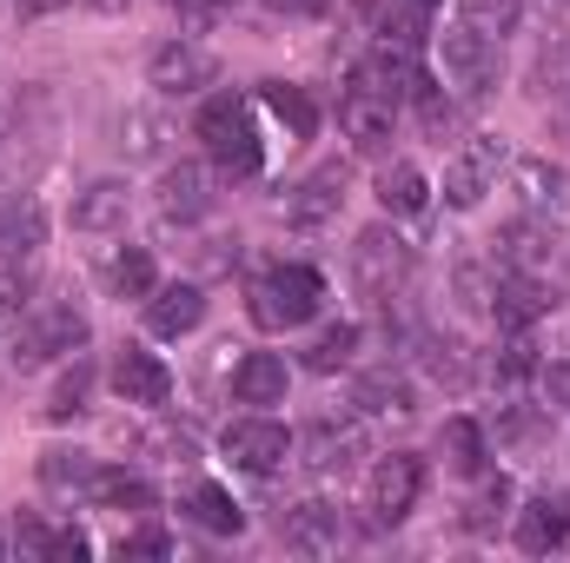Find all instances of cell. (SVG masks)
I'll list each match as a JSON object with an SVG mask.
<instances>
[{
	"label": "cell",
	"mask_w": 570,
	"mask_h": 563,
	"mask_svg": "<svg viewBox=\"0 0 570 563\" xmlns=\"http://www.w3.org/2000/svg\"><path fill=\"white\" fill-rule=\"evenodd\" d=\"M352 87L385 93V100H405V93L419 87V60H412L405 47H379V53H365V60L352 67Z\"/></svg>",
	"instance_id": "cell-24"
},
{
	"label": "cell",
	"mask_w": 570,
	"mask_h": 563,
	"mask_svg": "<svg viewBox=\"0 0 570 563\" xmlns=\"http://www.w3.org/2000/svg\"><path fill=\"white\" fill-rule=\"evenodd\" d=\"M531 93H544V100H570V33H558V40L538 53V67H531Z\"/></svg>",
	"instance_id": "cell-39"
},
{
	"label": "cell",
	"mask_w": 570,
	"mask_h": 563,
	"mask_svg": "<svg viewBox=\"0 0 570 563\" xmlns=\"http://www.w3.org/2000/svg\"><path fill=\"white\" fill-rule=\"evenodd\" d=\"M498 166H504V140H491V134L464 140L451 159H444V206L471 213V206L498 186Z\"/></svg>",
	"instance_id": "cell-9"
},
{
	"label": "cell",
	"mask_w": 570,
	"mask_h": 563,
	"mask_svg": "<svg viewBox=\"0 0 570 563\" xmlns=\"http://www.w3.org/2000/svg\"><path fill=\"white\" fill-rule=\"evenodd\" d=\"M127 206H134L127 179H94L73 192V233H114V226H127Z\"/></svg>",
	"instance_id": "cell-22"
},
{
	"label": "cell",
	"mask_w": 570,
	"mask_h": 563,
	"mask_svg": "<svg viewBox=\"0 0 570 563\" xmlns=\"http://www.w3.org/2000/svg\"><path fill=\"white\" fill-rule=\"evenodd\" d=\"M153 206H159V219H166V226H199V219L213 213V172H206V166H193V159L166 166V172H159V186H153Z\"/></svg>",
	"instance_id": "cell-12"
},
{
	"label": "cell",
	"mask_w": 570,
	"mask_h": 563,
	"mask_svg": "<svg viewBox=\"0 0 570 563\" xmlns=\"http://www.w3.org/2000/svg\"><path fill=\"white\" fill-rule=\"evenodd\" d=\"M372 33H379V47H405V53H419V40L431 33V13L419 7V0H385L379 20H372Z\"/></svg>",
	"instance_id": "cell-33"
},
{
	"label": "cell",
	"mask_w": 570,
	"mask_h": 563,
	"mask_svg": "<svg viewBox=\"0 0 570 563\" xmlns=\"http://www.w3.org/2000/svg\"><path fill=\"white\" fill-rule=\"evenodd\" d=\"M285 385H292V372H285L279 352H246V358L233 365V398H239V405H253V412L285 405Z\"/></svg>",
	"instance_id": "cell-20"
},
{
	"label": "cell",
	"mask_w": 570,
	"mask_h": 563,
	"mask_svg": "<svg viewBox=\"0 0 570 563\" xmlns=\"http://www.w3.org/2000/svg\"><path fill=\"white\" fill-rule=\"evenodd\" d=\"M94 477H100V457H94V451H47V457H40V484H47V491L87 497Z\"/></svg>",
	"instance_id": "cell-34"
},
{
	"label": "cell",
	"mask_w": 570,
	"mask_h": 563,
	"mask_svg": "<svg viewBox=\"0 0 570 563\" xmlns=\"http://www.w3.org/2000/svg\"><path fill=\"white\" fill-rule=\"evenodd\" d=\"M338 206H345V166H318L312 179H298V186L285 192V226L318 233V226L338 219Z\"/></svg>",
	"instance_id": "cell-16"
},
{
	"label": "cell",
	"mask_w": 570,
	"mask_h": 563,
	"mask_svg": "<svg viewBox=\"0 0 570 563\" xmlns=\"http://www.w3.org/2000/svg\"><path fill=\"white\" fill-rule=\"evenodd\" d=\"M438 60H444V87H458L464 100H491L498 93V40L491 33H478V27H444L438 33Z\"/></svg>",
	"instance_id": "cell-3"
},
{
	"label": "cell",
	"mask_w": 570,
	"mask_h": 563,
	"mask_svg": "<svg viewBox=\"0 0 570 563\" xmlns=\"http://www.w3.org/2000/svg\"><path fill=\"white\" fill-rule=\"evenodd\" d=\"M338 127H345L352 152H385V146H392V127H399V100L365 93V87H345V100H338Z\"/></svg>",
	"instance_id": "cell-14"
},
{
	"label": "cell",
	"mask_w": 570,
	"mask_h": 563,
	"mask_svg": "<svg viewBox=\"0 0 570 563\" xmlns=\"http://www.w3.org/2000/svg\"><path fill=\"white\" fill-rule=\"evenodd\" d=\"M464 7V27H478V33H491V40H504L518 20H524V0H458Z\"/></svg>",
	"instance_id": "cell-40"
},
{
	"label": "cell",
	"mask_w": 570,
	"mask_h": 563,
	"mask_svg": "<svg viewBox=\"0 0 570 563\" xmlns=\"http://www.w3.org/2000/svg\"><path fill=\"white\" fill-rule=\"evenodd\" d=\"M273 13H285V20H312V13H325L332 0H266Z\"/></svg>",
	"instance_id": "cell-48"
},
{
	"label": "cell",
	"mask_w": 570,
	"mask_h": 563,
	"mask_svg": "<svg viewBox=\"0 0 570 563\" xmlns=\"http://www.w3.org/2000/svg\"><path fill=\"white\" fill-rule=\"evenodd\" d=\"M504 517H511V477H484V471H478V491H471V504L458 511V524H464L471 537H491Z\"/></svg>",
	"instance_id": "cell-31"
},
{
	"label": "cell",
	"mask_w": 570,
	"mask_h": 563,
	"mask_svg": "<svg viewBox=\"0 0 570 563\" xmlns=\"http://www.w3.org/2000/svg\"><path fill=\"white\" fill-rule=\"evenodd\" d=\"M107 385H114L127 405H146V412H166V398H173V372H166L153 352H140V345H120V352H114Z\"/></svg>",
	"instance_id": "cell-15"
},
{
	"label": "cell",
	"mask_w": 570,
	"mask_h": 563,
	"mask_svg": "<svg viewBox=\"0 0 570 563\" xmlns=\"http://www.w3.org/2000/svg\"><path fill=\"white\" fill-rule=\"evenodd\" d=\"M40 233H47V226H40V206H33V199L0 213V253H33Z\"/></svg>",
	"instance_id": "cell-41"
},
{
	"label": "cell",
	"mask_w": 570,
	"mask_h": 563,
	"mask_svg": "<svg viewBox=\"0 0 570 563\" xmlns=\"http://www.w3.org/2000/svg\"><path fill=\"white\" fill-rule=\"evenodd\" d=\"M352 352H358V325H325V332L305 345V372L332 378V372H345V365H352Z\"/></svg>",
	"instance_id": "cell-37"
},
{
	"label": "cell",
	"mask_w": 570,
	"mask_h": 563,
	"mask_svg": "<svg viewBox=\"0 0 570 563\" xmlns=\"http://www.w3.org/2000/svg\"><path fill=\"white\" fill-rule=\"evenodd\" d=\"M419 365H425L431 385H444V392H471V378H478L471 345L464 338H444V332H425L419 338Z\"/></svg>",
	"instance_id": "cell-26"
},
{
	"label": "cell",
	"mask_w": 570,
	"mask_h": 563,
	"mask_svg": "<svg viewBox=\"0 0 570 563\" xmlns=\"http://www.w3.org/2000/svg\"><path fill=\"white\" fill-rule=\"evenodd\" d=\"M298 451H305V464L318 471V477H345L358 457H365V412L352 418H312L305 424V437H298Z\"/></svg>",
	"instance_id": "cell-10"
},
{
	"label": "cell",
	"mask_w": 570,
	"mask_h": 563,
	"mask_svg": "<svg viewBox=\"0 0 570 563\" xmlns=\"http://www.w3.org/2000/svg\"><path fill=\"white\" fill-rule=\"evenodd\" d=\"M253 325L259 332H298L305 318H318L325 305V279L312 266H273L266 279H253Z\"/></svg>",
	"instance_id": "cell-2"
},
{
	"label": "cell",
	"mask_w": 570,
	"mask_h": 563,
	"mask_svg": "<svg viewBox=\"0 0 570 563\" xmlns=\"http://www.w3.org/2000/svg\"><path fill=\"white\" fill-rule=\"evenodd\" d=\"M27 292H33L27 273H13V266L0 273V325H20V318H27Z\"/></svg>",
	"instance_id": "cell-45"
},
{
	"label": "cell",
	"mask_w": 570,
	"mask_h": 563,
	"mask_svg": "<svg viewBox=\"0 0 570 563\" xmlns=\"http://www.w3.org/2000/svg\"><path fill=\"white\" fill-rule=\"evenodd\" d=\"M511 537L524 557H551L570 544V497L564 491H538L524 511H511Z\"/></svg>",
	"instance_id": "cell-13"
},
{
	"label": "cell",
	"mask_w": 570,
	"mask_h": 563,
	"mask_svg": "<svg viewBox=\"0 0 570 563\" xmlns=\"http://www.w3.org/2000/svg\"><path fill=\"white\" fill-rule=\"evenodd\" d=\"M564 285H570V246H564Z\"/></svg>",
	"instance_id": "cell-49"
},
{
	"label": "cell",
	"mask_w": 570,
	"mask_h": 563,
	"mask_svg": "<svg viewBox=\"0 0 570 563\" xmlns=\"http://www.w3.org/2000/svg\"><path fill=\"white\" fill-rule=\"evenodd\" d=\"M504 279V273H498ZM498 279L484 273V266H464L458 273V298H464V312H491V298H498Z\"/></svg>",
	"instance_id": "cell-44"
},
{
	"label": "cell",
	"mask_w": 570,
	"mask_h": 563,
	"mask_svg": "<svg viewBox=\"0 0 570 563\" xmlns=\"http://www.w3.org/2000/svg\"><path fill=\"white\" fill-rule=\"evenodd\" d=\"M166 7H179V0H166Z\"/></svg>",
	"instance_id": "cell-52"
},
{
	"label": "cell",
	"mask_w": 570,
	"mask_h": 563,
	"mask_svg": "<svg viewBox=\"0 0 570 563\" xmlns=\"http://www.w3.org/2000/svg\"><path fill=\"white\" fill-rule=\"evenodd\" d=\"M544 365H538V345L524 338V332H511V345L498 352V365H491V378L498 385H524V378H538Z\"/></svg>",
	"instance_id": "cell-42"
},
{
	"label": "cell",
	"mask_w": 570,
	"mask_h": 563,
	"mask_svg": "<svg viewBox=\"0 0 570 563\" xmlns=\"http://www.w3.org/2000/svg\"><path fill=\"white\" fill-rule=\"evenodd\" d=\"M511 192H518V206L524 213H558L564 206V166H551L544 152H524V159H511Z\"/></svg>",
	"instance_id": "cell-21"
},
{
	"label": "cell",
	"mask_w": 570,
	"mask_h": 563,
	"mask_svg": "<svg viewBox=\"0 0 570 563\" xmlns=\"http://www.w3.org/2000/svg\"><path fill=\"white\" fill-rule=\"evenodd\" d=\"M173 544H166V531H127L120 537V557H166Z\"/></svg>",
	"instance_id": "cell-47"
},
{
	"label": "cell",
	"mask_w": 570,
	"mask_h": 563,
	"mask_svg": "<svg viewBox=\"0 0 570 563\" xmlns=\"http://www.w3.org/2000/svg\"><path fill=\"white\" fill-rule=\"evenodd\" d=\"M87 398H94V365H87V358H73V365L60 372V385L47 392V418H53V424H73L80 412H87Z\"/></svg>",
	"instance_id": "cell-36"
},
{
	"label": "cell",
	"mask_w": 570,
	"mask_h": 563,
	"mask_svg": "<svg viewBox=\"0 0 570 563\" xmlns=\"http://www.w3.org/2000/svg\"><path fill=\"white\" fill-rule=\"evenodd\" d=\"M259 107L285 127V140H312L318 134V100L305 87H292V80H266L259 87Z\"/></svg>",
	"instance_id": "cell-27"
},
{
	"label": "cell",
	"mask_w": 570,
	"mask_h": 563,
	"mask_svg": "<svg viewBox=\"0 0 570 563\" xmlns=\"http://www.w3.org/2000/svg\"><path fill=\"white\" fill-rule=\"evenodd\" d=\"M412 266H419V253H412L392 226H372V233L352 239V285H358L365 298H379V305H392V292L412 279Z\"/></svg>",
	"instance_id": "cell-5"
},
{
	"label": "cell",
	"mask_w": 570,
	"mask_h": 563,
	"mask_svg": "<svg viewBox=\"0 0 570 563\" xmlns=\"http://www.w3.org/2000/svg\"><path fill=\"white\" fill-rule=\"evenodd\" d=\"M146 80H153V93H166V100H186V93H199V87H213L219 80V60L199 47V40H166V47H153V60H146Z\"/></svg>",
	"instance_id": "cell-8"
},
{
	"label": "cell",
	"mask_w": 570,
	"mask_h": 563,
	"mask_svg": "<svg viewBox=\"0 0 570 563\" xmlns=\"http://www.w3.org/2000/svg\"><path fill=\"white\" fill-rule=\"evenodd\" d=\"M219 451H226V464L233 471H246V477H273L285 457H292V431L279 418H266V412H253V418H233L219 431Z\"/></svg>",
	"instance_id": "cell-7"
},
{
	"label": "cell",
	"mask_w": 570,
	"mask_h": 563,
	"mask_svg": "<svg viewBox=\"0 0 570 563\" xmlns=\"http://www.w3.org/2000/svg\"><path fill=\"white\" fill-rule=\"evenodd\" d=\"M419 7H425V13H431V7H438V0H419Z\"/></svg>",
	"instance_id": "cell-51"
},
{
	"label": "cell",
	"mask_w": 570,
	"mask_h": 563,
	"mask_svg": "<svg viewBox=\"0 0 570 563\" xmlns=\"http://www.w3.org/2000/svg\"><path fill=\"white\" fill-rule=\"evenodd\" d=\"M498 253V273H524V279H544V266H551V246H558V233H551V219L544 213H518L511 226H498V239H491Z\"/></svg>",
	"instance_id": "cell-11"
},
{
	"label": "cell",
	"mask_w": 570,
	"mask_h": 563,
	"mask_svg": "<svg viewBox=\"0 0 570 563\" xmlns=\"http://www.w3.org/2000/svg\"><path fill=\"white\" fill-rule=\"evenodd\" d=\"M491 431H498V444L531 451V444H544V437H551V412H544V405H498Z\"/></svg>",
	"instance_id": "cell-35"
},
{
	"label": "cell",
	"mask_w": 570,
	"mask_h": 563,
	"mask_svg": "<svg viewBox=\"0 0 570 563\" xmlns=\"http://www.w3.org/2000/svg\"><path fill=\"white\" fill-rule=\"evenodd\" d=\"M379 206L392 213V219H419L431 206V179L412 166V159H392L385 172H379Z\"/></svg>",
	"instance_id": "cell-28"
},
{
	"label": "cell",
	"mask_w": 570,
	"mask_h": 563,
	"mask_svg": "<svg viewBox=\"0 0 570 563\" xmlns=\"http://www.w3.org/2000/svg\"><path fill=\"white\" fill-rule=\"evenodd\" d=\"M100 279H107V292H114V298H153L159 266H153V253H146V246H120V253H107Z\"/></svg>",
	"instance_id": "cell-29"
},
{
	"label": "cell",
	"mask_w": 570,
	"mask_h": 563,
	"mask_svg": "<svg viewBox=\"0 0 570 563\" xmlns=\"http://www.w3.org/2000/svg\"><path fill=\"white\" fill-rule=\"evenodd\" d=\"M193 134H199V146H206V159H213L219 179H253V172L266 166V146H259V127H253V107H246L239 93H213V100L199 107Z\"/></svg>",
	"instance_id": "cell-1"
},
{
	"label": "cell",
	"mask_w": 570,
	"mask_h": 563,
	"mask_svg": "<svg viewBox=\"0 0 570 563\" xmlns=\"http://www.w3.org/2000/svg\"><path fill=\"white\" fill-rule=\"evenodd\" d=\"M279 537L292 551H305V557H332L338 544H345V517H338V504H292L279 517Z\"/></svg>",
	"instance_id": "cell-17"
},
{
	"label": "cell",
	"mask_w": 570,
	"mask_h": 563,
	"mask_svg": "<svg viewBox=\"0 0 570 563\" xmlns=\"http://www.w3.org/2000/svg\"><path fill=\"white\" fill-rule=\"evenodd\" d=\"M179 517L199 524L206 537H239L246 531V511H239V497L226 484H186L179 491Z\"/></svg>",
	"instance_id": "cell-19"
},
{
	"label": "cell",
	"mask_w": 570,
	"mask_h": 563,
	"mask_svg": "<svg viewBox=\"0 0 570 563\" xmlns=\"http://www.w3.org/2000/svg\"><path fill=\"white\" fill-rule=\"evenodd\" d=\"M405 100H412V107H419V127H425L431 140H444V134H451V127H458V100H451V93H444V87H438V80H425V73H419V87H412V93H405Z\"/></svg>",
	"instance_id": "cell-38"
},
{
	"label": "cell",
	"mask_w": 570,
	"mask_h": 563,
	"mask_svg": "<svg viewBox=\"0 0 570 563\" xmlns=\"http://www.w3.org/2000/svg\"><path fill=\"white\" fill-rule=\"evenodd\" d=\"M438 457H444V471H458V477H478L484 471V424L478 418H444L438 431Z\"/></svg>",
	"instance_id": "cell-30"
},
{
	"label": "cell",
	"mask_w": 570,
	"mask_h": 563,
	"mask_svg": "<svg viewBox=\"0 0 570 563\" xmlns=\"http://www.w3.org/2000/svg\"><path fill=\"white\" fill-rule=\"evenodd\" d=\"M419 497H425V457L392 451V457L372 464V484H365V511H372V524H405V517L419 511Z\"/></svg>",
	"instance_id": "cell-6"
},
{
	"label": "cell",
	"mask_w": 570,
	"mask_h": 563,
	"mask_svg": "<svg viewBox=\"0 0 570 563\" xmlns=\"http://www.w3.org/2000/svg\"><path fill=\"white\" fill-rule=\"evenodd\" d=\"M87 338H94L87 312H73V305H47V312H33V318H20V325H13V365L80 358V352H87Z\"/></svg>",
	"instance_id": "cell-4"
},
{
	"label": "cell",
	"mask_w": 570,
	"mask_h": 563,
	"mask_svg": "<svg viewBox=\"0 0 570 563\" xmlns=\"http://www.w3.org/2000/svg\"><path fill=\"white\" fill-rule=\"evenodd\" d=\"M352 405H358L365 418H412V412H419V392H412L405 372L379 365V372H365V378L352 385Z\"/></svg>",
	"instance_id": "cell-23"
},
{
	"label": "cell",
	"mask_w": 570,
	"mask_h": 563,
	"mask_svg": "<svg viewBox=\"0 0 570 563\" xmlns=\"http://www.w3.org/2000/svg\"><path fill=\"white\" fill-rule=\"evenodd\" d=\"M159 140H166V120H159V113H127V120H120V146H127L134 159H153Z\"/></svg>",
	"instance_id": "cell-43"
},
{
	"label": "cell",
	"mask_w": 570,
	"mask_h": 563,
	"mask_svg": "<svg viewBox=\"0 0 570 563\" xmlns=\"http://www.w3.org/2000/svg\"><path fill=\"white\" fill-rule=\"evenodd\" d=\"M94 7H120V0H94Z\"/></svg>",
	"instance_id": "cell-50"
},
{
	"label": "cell",
	"mask_w": 570,
	"mask_h": 563,
	"mask_svg": "<svg viewBox=\"0 0 570 563\" xmlns=\"http://www.w3.org/2000/svg\"><path fill=\"white\" fill-rule=\"evenodd\" d=\"M544 312H551V292H544V279H524V273H504V279H498L491 318H498L504 332H531Z\"/></svg>",
	"instance_id": "cell-25"
},
{
	"label": "cell",
	"mask_w": 570,
	"mask_h": 563,
	"mask_svg": "<svg viewBox=\"0 0 570 563\" xmlns=\"http://www.w3.org/2000/svg\"><path fill=\"white\" fill-rule=\"evenodd\" d=\"M87 497H94L100 511H134V517L153 511V484H146L140 471H114V464H100V477H94Z\"/></svg>",
	"instance_id": "cell-32"
},
{
	"label": "cell",
	"mask_w": 570,
	"mask_h": 563,
	"mask_svg": "<svg viewBox=\"0 0 570 563\" xmlns=\"http://www.w3.org/2000/svg\"><path fill=\"white\" fill-rule=\"evenodd\" d=\"M538 385H544V398H551L558 412H570V358L544 365V372H538Z\"/></svg>",
	"instance_id": "cell-46"
},
{
	"label": "cell",
	"mask_w": 570,
	"mask_h": 563,
	"mask_svg": "<svg viewBox=\"0 0 570 563\" xmlns=\"http://www.w3.org/2000/svg\"><path fill=\"white\" fill-rule=\"evenodd\" d=\"M199 318H206L199 285H153V298H146V332L153 338H186V332H199Z\"/></svg>",
	"instance_id": "cell-18"
}]
</instances>
